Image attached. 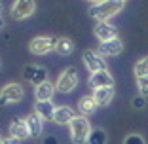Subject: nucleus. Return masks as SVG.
<instances>
[{"label":"nucleus","mask_w":148,"mask_h":144,"mask_svg":"<svg viewBox=\"0 0 148 144\" xmlns=\"http://www.w3.org/2000/svg\"><path fill=\"white\" fill-rule=\"evenodd\" d=\"M125 2H120V0H99L91 6L89 13L91 17H95L97 21H108L110 17H114L116 13H120L123 10Z\"/></svg>","instance_id":"nucleus-1"},{"label":"nucleus","mask_w":148,"mask_h":144,"mask_svg":"<svg viewBox=\"0 0 148 144\" xmlns=\"http://www.w3.org/2000/svg\"><path fill=\"white\" fill-rule=\"evenodd\" d=\"M89 133H91V125L87 121L86 116H76L70 123V136L76 144H84L89 139Z\"/></svg>","instance_id":"nucleus-2"},{"label":"nucleus","mask_w":148,"mask_h":144,"mask_svg":"<svg viewBox=\"0 0 148 144\" xmlns=\"http://www.w3.org/2000/svg\"><path fill=\"white\" fill-rule=\"evenodd\" d=\"M76 85H78V70L74 66H69L66 70H63L55 82V89L61 93H70L72 89H76Z\"/></svg>","instance_id":"nucleus-3"},{"label":"nucleus","mask_w":148,"mask_h":144,"mask_svg":"<svg viewBox=\"0 0 148 144\" xmlns=\"http://www.w3.org/2000/svg\"><path fill=\"white\" fill-rule=\"evenodd\" d=\"M55 48H57V38H53V36H36L29 44V49L34 55H46L49 51H55Z\"/></svg>","instance_id":"nucleus-4"},{"label":"nucleus","mask_w":148,"mask_h":144,"mask_svg":"<svg viewBox=\"0 0 148 144\" xmlns=\"http://www.w3.org/2000/svg\"><path fill=\"white\" fill-rule=\"evenodd\" d=\"M84 59V65H86V68L91 72V74H95V72H101V70H106V61L105 57L101 55L99 51H91V49H86L82 55Z\"/></svg>","instance_id":"nucleus-5"},{"label":"nucleus","mask_w":148,"mask_h":144,"mask_svg":"<svg viewBox=\"0 0 148 144\" xmlns=\"http://www.w3.org/2000/svg\"><path fill=\"white\" fill-rule=\"evenodd\" d=\"M23 99V87L19 83H8L0 89V104H13V102H19Z\"/></svg>","instance_id":"nucleus-6"},{"label":"nucleus","mask_w":148,"mask_h":144,"mask_svg":"<svg viewBox=\"0 0 148 144\" xmlns=\"http://www.w3.org/2000/svg\"><path fill=\"white\" fill-rule=\"evenodd\" d=\"M36 10V2L34 0H15L12 6V17L21 21V19L31 17Z\"/></svg>","instance_id":"nucleus-7"},{"label":"nucleus","mask_w":148,"mask_h":144,"mask_svg":"<svg viewBox=\"0 0 148 144\" xmlns=\"http://www.w3.org/2000/svg\"><path fill=\"white\" fill-rule=\"evenodd\" d=\"M23 78L29 80V82L34 83V85H40V83L48 82V72H46V68H42V66L31 65V66H25V68H23Z\"/></svg>","instance_id":"nucleus-8"},{"label":"nucleus","mask_w":148,"mask_h":144,"mask_svg":"<svg viewBox=\"0 0 148 144\" xmlns=\"http://www.w3.org/2000/svg\"><path fill=\"white\" fill-rule=\"evenodd\" d=\"M93 32H95V36L101 40V42L118 38V29L112 25V23H108V21H99L95 25V29H93Z\"/></svg>","instance_id":"nucleus-9"},{"label":"nucleus","mask_w":148,"mask_h":144,"mask_svg":"<svg viewBox=\"0 0 148 144\" xmlns=\"http://www.w3.org/2000/svg\"><path fill=\"white\" fill-rule=\"evenodd\" d=\"M122 51H123V42L120 38L101 42V46H99V53L103 57H116V55H120Z\"/></svg>","instance_id":"nucleus-10"},{"label":"nucleus","mask_w":148,"mask_h":144,"mask_svg":"<svg viewBox=\"0 0 148 144\" xmlns=\"http://www.w3.org/2000/svg\"><path fill=\"white\" fill-rule=\"evenodd\" d=\"M89 85L93 89L99 87H114V78L108 70H101V72H95V74L89 76Z\"/></svg>","instance_id":"nucleus-11"},{"label":"nucleus","mask_w":148,"mask_h":144,"mask_svg":"<svg viewBox=\"0 0 148 144\" xmlns=\"http://www.w3.org/2000/svg\"><path fill=\"white\" fill-rule=\"evenodd\" d=\"M10 136H13V139H17V140H25V139H29V136H31L25 119H21V118H15V119H13L12 125H10Z\"/></svg>","instance_id":"nucleus-12"},{"label":"nucleus","mask_w":148,"mask_h":144,"mask_svg":"<svg viewBox=\"0 0 148 144\" xmlns=\"http://www.w3.org/2000/svg\"><path fill=\"white\" fill-rule=\"evenodd\" d=\"M74 118H76V112H74L70 106H57L53 121H55L57 125H70Z\"/></svg>","instance_id":"nucleus-13"},{"label":"nucleus","mask_w":148,"mask_h":144,"mask_svg":"<svg viewBox=\"0 0 148 144\" xmlns=\"http://www.w3.org/2000/svg\"><path fill=\"white\" fill-rule=\"evenodd\" d=\"M55 83H51L48 80V82L40 83V85H36V91H34V97H36V102H44V100H51L53 93H55Z\"/></svg>","instance_id":"nucleus-14"},{"label":"nucleus","mask_w":148,"mask_h":144,"mask_svg":"<svg viewBox=\"0 0 148 144\" xmlns=\"http://www.w3.org/2000/svg\"><path fill=\"white\" fill-rule=\"evenodd\" d=\"M55 108L57 106L53 104L51 100H44V102H36V106H34V112L38 114L42 119H51L53 121V116H55Z\"/></svg>","instance_id":"nucleus-15"},{"label":"nucleus","mask_w":148,"mask_h":144,"mask_svg":"<svg viewBox=\"0 0 148 144\" xmlns=\"http://www.w3.org/2000/svg\"><path fill=\"white\" fill-rule=\"evenodd\" d=\"M93 99L99 106H108L110 100L114 99V87H99L93 89Z\"/></svg>","instance_id":"nucleus-16"},{"label":"nucleus","mask_w":148,"mask_h":144,"mask_svg":"<svg viewBox=\"0 0 148 144\" xmlns=\"http://www.w3.org/2000/svg\"><path fill=\"white\" fill-rule=\"evenodd\" d=\"M25 121H27V127H29V133H31V136H40V135H42V129H44L42 118H40L36 112H31V114L25 118Z\"/></svg>","instance_id":"nucleus-17"},{"label":"nucleus","mask_w":148,"mask_h":144,"mask_svg":"<svg viewBox=\"0 0 148 144\" xmlns=\"http://www.w3.org/2000/svg\"><path fill=\"white\" fill-rule=\"evenodd\" d=\"M97 102H95V99H93V95H86V97H82L80 99V102H78V108H80V112L84 114V116H87V114H93L97 110Z\"/></svg>","instance_id":"nucleus-18"},{"label":"nucleus","mask_w":148,"mask_h":144,"mask_svg":"<svg viewBox=\"0 0 148 144\" xmlns=\"http://www.w3.org/2000/svg\"><path fill=\"white\" fill-rule=\"evenodd\" d=\"M55 51L59 55H70L74 51V42L69 38V36H61V38H57V48Z\"/></svg>","instance_id":"nucleus-19"},{"label":"nucleus","mask_w":148,"mask_h":144,"mask_svg":"<svg viewBox=\"0 0 148 144\" xmlns=\"http://www.w3.org/2000/svg\"><path fill=\"white\" fill-rule=\"evenodd\" d=\"M108 142V136H106L105 129H91L89 133V139H87V144H106Z\"/></svg>","instance_id":"nucleus-20"},{"label":"nucleus","mask_w":148,"mask_h":144,"mask_svg":"<svg viewBox=\"0 0 148 144\" xmlns=\"http://www.w3.org/2000/svg\"><path fill=\"white\" fill-rule=\"evenodd\" d=\"M135 76L137 78H143V76H148V55L140 57L135 65Z\"/></svg>","instance_id":"nucleus-21"},{"label":"nucleus","mask_w":148,"mask_h":144,"mask_svg":"<svg viewBox=\"0 0 148 144\" xmlns=\"http://www.w3.org/2000/svg\"><path fill=\"white\" fill-rule=\"evenodd\" d=\"M137 87H139V91H140L143 97H148V76L137 78Z\"/></svg>","instance_id":"nucleus-22"},{"label":"nucleus","mask_w":148,"mask_h":144,"mask_svg":"<svg viewBox=\"0 0 148 144\" xmlns=\"http://www.w3.org/2000/svg\"><path fill=\"white\" fill-rule=\"evenodd\" d=\"M123 144H146V142H144V139L140 135H129V136H125Z\"/></svg>","instance_id":"nucleus-23"},{"label":"nucleus","mask_w":148,"mask_h":144,"mask_svg":"<svg viewBox=\"0 0 148 144\" xmlns=\"http://www.w3.org/2000/svg\"><path fill=\"white\" fill-rule=\"evenodd\" d=\"M144 104H146V100H144V97L140 95V97H135L133 99V106L135 108H144Z\"/></svg>","instance_id":"nucleus-24"},{"label":"nucleus","mask_w":148,"mask_h":144,"mask_svg":"<svg viewBox=\"0 0 148 144\" xmlns=\"http://www.w3.org/2000/svg\"><path fill=\"white\" fill-rule=\"evenodd\" d=\"M0 144H19V140H17V139H13V136H8V139H4Z\"/></svg>","instance_id":"nucleus-25"},{"label":"nucleus","mask_w":148,"mask_h":144,"mask_svg":"<svg viewBox=\"0 0 148 144\" xmlns=\"http://www.w3.org/2000/svg\"><path fill=\"white\" fill-rule=\"evenodd\" d=\"M44 144H57V140L53 139V136H46V139H44Z\"/></svg>","instance_id":"nucleus-26"},{"label":"nucleus","mask_w":148,"mask_h":144,"mask_svg":"<svg viewBox=\"0 0 148 144\" xmlns=\"http://www.w3.org/2000/svg\"><path fill=\"white\" fill-rule=\"evenodd\" d=\"M2 29H4V19L0 17V31H2Z\"/></svg>","instance_id":"nucleus-27"},{"label":"nucleus","mask_w":148,"mask_h":144,"mask_svg":"<svg viewBox=\"0 0 148 144\" xmlns=\"http://www.w3.org/2000/svg\"><path fill=\"white\" fill-rule=\"evenodd\" d=\"M89 2H99V0H89Z\"/></svg>","instance_id":"nucleus-28"},{"label":"nucleus","mask_w":148,"mask_h":144,"mask_svg":"<svg viewBox=\"0 0 148 144\" xmlns=\"http://www.w3.org/2000/svg\"><path fill=\"white\" fill-rule=\"evenodd\" d=\"M2 140H4V139H2V135H0V142H2Z\"/></svg>","instance_id":"nucleus-29"},{"label":"nucleus","mask_w":148,"mask_h":144,"mask_svg":"<svg viewBox=\"0 0 148 144\" xmlns=\"http://www.w3.org/2000/svg\"><path fill=\"white\" fill-rule=\"evenodd\" d=\"M0 13H2V6H0Z\"/></svg>","instance_id":"nucleus-30"},{"label":"nucleus","mask_w":148,"mask_h":144,"mask_svg":"<svg viewBox=\"0 0 148 144\" xmlns=\"http://www.w3.org/2000/svg\"><path fill=\"white\" fill-rule=\"evenodd\" d=\"M120 2H125V0H120Z\"/></svg>","instance_id":"nucleus-31"}]
</instances>
